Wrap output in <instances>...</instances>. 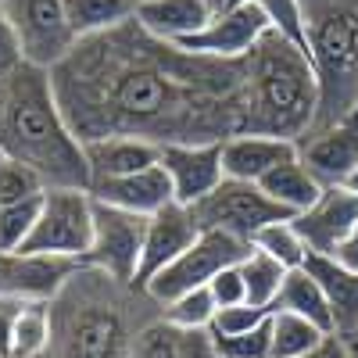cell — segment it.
I'll return each instance as SVG.
<instances>
[{
    "mask_svg": "<svg viewBox=\"0 0 358 358\" xmlns=\"http://www.w3.org/2000/svg\"><path fill=\"white\" fill-rule=\"evenodd\" d=\"M86 165H90V183L97 179H118V176H133L151 165H162V147L140 136H104V140H90L83 143Z\"/></svg>",
    "mask_w": 358,
    "mask_h": 358,
    "instance_id": "obj_19",
    "label": "cell"
},
{
    "mask_svg": "<svg viewBox=\"0 0 358 358\" xmlns=\"http://www.w3.org/2000/svg\"><path fill=\"white\" fill-rule=\"evenodd\" d=\"M215 337V334H212ZM222 358H273V341H268V319L251 334L241 337H215Z\"/></svg>",
    "mask_w": 358,
    "mask_h": 358,
    "instance_id": "obj_35",
    "label": "cell"
},
{
    "mask_svg": "<svg viewBox=\"0 0 358 358\" xmlns=\"http://www.w3.org/2000/svg\"><path fill=\"white\" fill-rule=\"evenodd\" d=\"M215 312H219V305H215V297H212L208 287L204 290H190V294L176 297V301H169L162 308V315L172 326H179V330H212Z\"/></svg>",
    "mask_w": 358,
    "mask_h": 358,
    "instance_id": "obj_29",
    "label": "cell"
},
{
    "mask_svg": "<svg viewBox=\"0 0 358 358\" xmlns=\"http://www.w3.org/2000/svg\"><path fill=\"white\" fill-rule=\"evenodd\" d=\"M90 241H94V197H90V190L54 187L43 194L40 219L18 255H50L83 265Z\"/></svg>",
    "mask_w": 358,
    "mask_h": 358,
    "instance_id": "obj_6",
    "label": "cell"
},
{
    "mask_svg": "<svg viewBox=\"0 0 358 358\" xmlns=\"http://www.w3.org/2000/svg\"><path fill=\"white\" fill-rule=\"evenodd\" d=\"M315 115L319 83L312 57L280 33H265L244 57L241 133L301 143L315 126Z\"/></svg>",
    "mask_w": 358,
    "mask_h": 358,
    "instance_id": "obj_4",
    "label": "cell"
},
{
    "mask_svg": "<svg viewBox=\"0 0 358 358\" xmlns=\"http://www.w3.org/2000/svg\"><path fill=\"white\" fill-rule=\"evenodd\" d=\"M190 215L201 233H226L244 244H255L265 226L294 219L258 183H244V179H222L204 201L190 208Z\"/></svg>",
    "mask_w": 358,
    "mask_h": 358,
    "instance_id": "obj_7",
    "label": "cell"
},
{
    "mask_svg": "<svg viewBox=\"0 0 358 358\" xmlns=\"http://www.w3.org/2000/svg\"><path fill=\"white\" fill-rule=\"evenodd\" d=\"M273 315L268 308H255V305H233V308H219L215 312V322H212V334L215 337H241V334H251L258 326Z\"/></svg>",
    "mask_w": 358,
    "mask_h": 358,
    "instance_id": "obj_34",
    "label": "cell"
},
{
    "mask_svg": "<svg viewBox=\"0 0 358 358\" xmlns=\"http://www.w3.org/2000/svg\"><path fill=\"white\" fill-rule=\"evenodd\" d=\"M0 155L36 169L47 190L69 187L90 190L86 151L69 129L62 108H57L50 72L36 65H18L4 79V101H0Z\"/></svg>",
    "mask_w": 358,
    "mask_h": 358,
    "instance_id": "obj_3",
    "label": "cell"
},
{
    "mask_svg": "<svg viewBox=\"0 0 358 358\" xmlns=\"http://www.w3.org/2000/svg\"><path fill=\"white\" fill-rule=\"evenodd\" d=\"M251 248H258V251H265L268 258H276L283 268H305L308 265V248H305V241H301V233L294 229V219H283V222H273V226H265L258 236H255V244Z\"/></svg>",
    "mask_w": 358,
    "mask_h": 358,
    "instance_id": "obj_28",
    "label": "cell"
},
{
    "mask_svg": "<svg viewBox=\"0 0 358 358\" xmlns=\"http://www.w3.org/2000/svg\"><path fill=\"white\" fill-rule=\"evenodd\" d=\"M212 18H215L212 0H140L136 8V22L147 33L176 47L197 36Z\"/></svg>",
    "mask_w": 358,
    "mask_h": 358,
    "instance_id": "obj_20",
    "label": "cell"
},
{
    "mask_svg": "<svg viewBox=\"0 0 358 358\" xmlns=\"http://www.w3.org/2000/svg\"><path fill=\"white\" fill-rule=\"evenodd\" d=\"M40 204L36 201H22V204H0V255H18L33 233L36 219H40Z\"/></svg>",
    "mask_w": 358,
    "mask_h": 358,
    "instance_id": "obj_30",
    "label": "cell"
},
{
    "mask_svg": "<svg viewBox=\"0 0 358 358\" xmlns=\"http://www.w3.org/2000/svg\"><path fill=\"white\" fill-rule=\"evenodd\" d=\"M348 126H355V129H358V104H355V111H351V118H348Z\"/></svg>",
    "mask_w": 358,
    "mask_h": 358,
    "instance_id": "obj_45",
    "label": "cell"
},
{
    "mask_svg": "<svg viewBox=\"0 0 358 358\" xmlns=\"http://www.w3.org/2000/svg\"><path fill=\"white\" fill-rule=\"evenodd\" d=\"M25 301L18 297H0V358H11V341H15V322Z\"/></svg>",
    "mask_w": 358,
    "mask_h": 358,
    "instance_id": "obj_39",
    "label": "cell"
},
{
    "mask_svg": "<svg viewBox=\"0 0 358 358\" xmlns=\"http://www.w3.org/2000/svg\"><path fill=\"white\" fill-rule=\"evenodd\" d=\"M344 344H348L351 358H358V330H355V334H348V337H344Z\"/></svg>",
    "mask_w": 358,
    "mask_h": 358,
    "instance_id": "obj_43",
    "label": "cell"
},
{
    "mask_svg": "<svg viewBox=\"0 0 358 358\" xmlns=\"http://www.w3.org/2000/svg\"><path fill=\"white\" fill-rule=\"evenodd\" d=\"M197 222L190 215V208L183 204H169L158 215L147 219V236H143V258H140V273H136V287H147L165 265H172L183 251H190L197 244Z\"/></svg>",
    "mask_w": 358,
    "mask_h": 358,
    "instance_id": "obj_15",
    "label": "cell"
},
{
    "mask_svg": "<svg viewBox=\"0 0 358 358\" xmlns=\"http://www.w3.org/2000/svg\"><path fill=\"white\" fill-rule=\"evenodd\" d=\"M268 197H273L287 215H301V212H308V208L322 197V183L305 169V162L301 158H290V162H283L280 169H273L262 183H258Z\"/></svg>",
    "mask_w": 358,
    "mask_h": 358,
    "instance_id": "obj_22",
    "label": "cell"
},
{
    "mask_svg": "<svg viewBox=\"0 0 358 358\" xmlns=\"http://www.w3.org/2000/svg\"><path fill=\"white\" fill-rule=\"evenodd\" d=\"M358 226V194L351 187H326L308 212L294 215V229L312 258H334L344 236Z\"/></svg>",
    "mask_w": 358,
    "mask_h": 358,
    "instance_id": "obj_12",
    "label": "cell"
},
{
    "mask_svg": "<svg viewBox=\"0 0 358 358\" xmlns=\"http://www.w3.org/2000/svg\"><path fill=\"white\" fill-rule=\"evenodd\" d=\"M322 337H330L319 330L315 322L294 315V312H273L268 315V341H273V358H305L312 348L322 344Z\"/></svg>",
    "mask_w": 358,
    "mask_h": 358,
    "instance_id": "obj_27",
    "label": "cell"
},
{
    "mask_svg": "<svg viewBox=\"0 0 358 358\" xmlns=\"http://www.w3.org/2000/svg\"><path fill=\"white\" fill-rule=\"evenodd\" d=\"M0 101H4V79H0Z\"/></svg>",
    "mask_w": 358,
    "mask_h": 358,
    "instance_id": "obj_46",
    "label": "cell"
},
{
    "mask_svg": "<svg viewBox=\"0 0 358 358\" xmlns=\"http://www.w3.org/2000/svg\"><path fill=\"white\" fill-rule=\"evenodd\" d=\"M334 262H341V265H348V268H358V226L344 236V244L337 248Z\"/></svg>",
    "mask_w": 358,
    "mask_h": 358,
    "instance_id": "obj_41",
    "label": "cell"
},
{
    "mask_svg": "<svg viewBox=\"0 0 358 358\" xmlns=\"http://www.w3.org/2000/svg\"><path fill=\"white\" fill-rule=\"evenodd\" d=\"M297 158L319 179L322 187H348V179L358 165V129L341 122L334 129L312 133L297 143Z\"/></svg>",
    "mask_w": 358,
    "mask_h": 358,
    "instance_id": "obj_17",
    "label": "cell"
},
{
    "mask_svg": "<svg viewBox=\"0 0 358 358\" xmlns=\"http://www.w3.org/2000/svg\"><path fill=\"white\" fill-rule=\"evenodd\" d=\"M290 158H297V143H290V140L255 136V133H236V136L222 140V169H226V179L262 183L268 172L280 169Z\"/></svg>",
    "mask_w": 358,
    "mask_h": 358,
    "instance_id": "obj_18",
    "label": "cell"
},
{
    "mask_svg": "<svg viewBox=\"0 0 358 358\" xmlns=\"http://www.w3.org/2000/svg\"><path fill=\"white\" fill-rule=\"evenodd\" d=\"M301 11L319 83L312 133H322L348 122L358 104V0H301Z\"/></svg>",
    "mask_w": 358,
    "mask_h": 358,
    "instance_id": "obj_5",
    "label": "cell"
},
{
    "mask_svg": "<svg viewBox=\"0 0 358 358\" xmlns=\"http://www.w3.org/2000/svg\"><path fill=\"white\" fill-rule=\"evenodd\" d=\"M348 187L358 194V165H355V172H351V179H348Z\"/></svg>",
    "mask_w": 358,
    "mask_h": 358,
    "instance_id": "obj_44",
    "label": "cell"
},
{
    "mask_svg": "<svg viewBox=\"0 0 358 358\" xmlns=\"http://www.w3.org/2000/svg\"><path fill=\"white\" fill-rule=\"evenodd\" d=\"M162 169L169 172L176 204L194 208L226 179L222 143H169L162 147Z\"/></svg>",
    "mask_w": 358,
    "mask_h": 358,
    "instance_id": "obj_13",
    "label": "cell"
},
{
    "mask_svg": "<svg viewBox=\"0 0 358 358\" xmlns=\"http://www.w3.org/2000/svg\"><path fill=\"white\" fill-rule=\"evenodd\" d=\"M308 273L319 280L334 312V334L348 337L358 330V268H348L334 258H308Z\"/></svg>",
    "mask_w": 358,
    "mask_h": 358,
    "instance_id": "obj_21",
    "label": "cell"
},
{
    "mask_svg": "<svg viewBox=\"0 0 358 358\" xmlns=\"http://www.w3.org/2000/svg\"><path fill=\"white\" fill-rule=\"evenodd\" d=\"M236 268H241L244 287H248V305L273 312V308H276V297H280V290H283V280H287L290 268H283L276 258H268V255L258 251V248H251V251L244 255V262L236 265Z\"/></svg>",
    "mask_w": 358,
    "mask_h": 358,
    "instance_id": "obj_25",
    "label": "cell"
},
{
    "mask_svg": "<svg viewBox=\"0 0 358 358\" xmlns=\"http://www.w3.org/2000/svg\"><path fill=\"white\" fill-rule=\"evenodd\" d=\"M179 358H222V351H219L212 330H183Z\"/></svg>",
    "mask_w": 358,
    "mask_h": 358,
    "instance_id": "obj_38",
    "label": "cell"
},
{
    "mask_svg": "<svg viewBox=\"0 0 358 358\" xmlns=\"http://www.w3.org/2000/svg\"><path fill=\"white\" fill-rule=\"evenodd\" d=\"M208 290H212L219 308H233V305H244L248 301V287H244V276H241V268H236V265L222 268V273L208 283Z\"/></svg>",
    "mask_w": 358,
    "mask_h": 358,
    "instance_id": "obj_36",
    "label": "cell"
},
{
    "mask_svg": "<svg viewBox=\"0 0 358 358\" xmlns=\"http://www.w3.org/2000/svg\"><path fill=\"white\" fill-rule=\"evenodd\" d=\"M79 262L50 255H0V297L18 301H54L76 276Z\"/></svg>",
    "mask_w": 358,
    "mask_h": 358,
    "instance_id": "obj_14",
    "label": "cell"
},
{
    "mask_svg": "<svg viewBox=\"0 0 358 358\" xmlns=\"http://www.w3.org/2000/svg\"><path fill=\"white\" fill-rule=\"evenodd\" d=\"M50 86L79 143L140 136L169 143H222L241 133L244 62H215L151 36L129 18L83 36Z\"/></svg>",
    "mask_w": 358,
    "mask_h": 358,
    "instance_id": "obj_1",
    "label": "cell"
},
{
    "mask_svg": "<svg viewBox=\"0 0 358 358\" xmlns=\"http://www.w3.org/2000/svg\"><path fill=\"white\" fill-rule=\"evenodd\" d=\"M241 4H251V0H212L215 15H219V11H233V8H241Z\"/></svg>",
    "mask_w": 358,
    "mask_h": 358,
    "instance_id": "obj_42",
    "label": "cell"
},
{
    "mask_svg": "<svg viewBox=\"0 0 358 358\" xmlns=\"http://www.w3.org/2000/svg\"><path fill=\"white\" fill-rule=\"evenodd\" d=\"M265 33H268V22L262 8L251 0V4H241L233 11H219L197 36L183 40L179 47L201 57H215V62H244Z\"/></svg>",
    "mask_w": 358,
    "mask_h": 358,
    "instance_id": "obj_11",
    "label": "cell"
},
{
    "mask_svg": "<svg viewBox=\"0 0 358 358\" xmlns=\"http://www.w3.org/2000/svg\"><path fill=\"white\" fill-rule=\"evenodd\" d=\"M50 315L54 341L47 358H126L133 337L162 315V305L143 287L79 265L50 301Z\"/></svg>",
    "mask_w": 358,
    "mask_h": 358,
    "instance_id": "obj_2",
    "label": "cell"
},
{
    "mask_svg": "<svg viewBox=\"0 0 358 358\" xmlns=\"http://www.w3.org/2000/svg\"><path fill=\"white\" fill-rule=\"evenodd\" d=\"M248 251H251V244L236 241V236H226V233H201L197 244H194L190 251H183L172 265H165L143 290L165 308L169 301H176V297H183V294H190V290H204L208 283L222 273V268L241 265Z\"/></svg>",
    "mask_w": 358,
    "mask_h": 358,
    "instance_id": "obj_9",
    "label": "cell"
},
{
    "mask_svg": "<svg viewBox=\"0 0 358 358\" xmlns=\"http://www.w3.org/2000/svg\"><path fill=\"white\" fill-rule=\"evenodd\" d=\"M262 8L265 22H268V33H280L283 40L297 43L308 54V33H305V11H301V0H255Z\"/></svg>",
    "mask_w": 358,
    "mask_h": 358,
    "instance_id": "obj_32",
    "label": "cell"
},
{
    "mask_svg": "<svg viewBox=\"0 0 358 358\" xmlns=\"http://www.w3.org/2000/svg\"><path fill=\"white\" fill-rule=\"evenodd\" d=\"M305 358H351V351H348L344 337L330 334V337H322V344H319V348H312Z\"/></svg>",
    "mask_w": 358,
    "mask_h": 358,
    "instance_id": "obj_40",
    "label": "cell"
},
{
    "mask_svg": "<svg viewBox=\"0 0 358 358\" xmlns=\"http://www.w3.org/2000/svg\"><path fill=\"white\" fill-rule=\"evenodd\" d=\"M179 341H183V330L158 315L133 337L126 358H179Z\"/></svg>",
    "mask_w": 358,
    "mask_h": 358,
    "instance_id": "obj_31",
    "label": "cell"
},
{
    "mask_svg": "<svg viewBox=\"0 0 358 358\" xmlns=\"http://www.w3.org/2000/svg\"><path fill=\"white\" fill-rule=\"evenodd\" d=\"M18 36L22 62L36 69H57L79 43L69 22L65 0H0Z\"/></svg>",
    "mask_w": 358,
    "mask_h": 358,
    "instance_id": "obj_8",
    "label": "cell"
},
{
    "mask_svg": "<svg viewBox=\"0 0 358 358\" xmlns=\"http://www.w3.org/2000/svg\"><path fill=\"white\" fill-rule=\"evenodd\" d=\"M47 194V183L36 169H29L22 162L4 158L0 162V204H22V201H36Z\"/></svg>",
    "mask_w": 358,
    "mask_h": 358,
    "instance_id": "obj_33",
    "label": "cell"
},
{
    "mask_svg": "<svg viewBox=\"0 0 358 358\" xmlns=\"http://www.w3.org/2000/svg\"><path fill=\"white\" fill-rule=\"evenodd\" d=\"M273 312H294L308 322H315L319 330L334 334V312H330V301L319 287V280L308 273V268H294L283 280V290L276 297V308Z\"/></svg>",
    "mask_w": 358,
    "mask_h": 358,
    "instance_id": "obj_23",
    "label": "cell"
},
{
    "mask_svg": "<svg viewBox=\"0 0 358 358\" xmlns=\"http://www.w3.org/2000/svg\"><path fill=\"white\" fill-rule=\"evenodd\" d=\"M90 197L97 204L122 208V212H133L143 219H151L162 208L176 204L169 172L162 165H151V169L133 172V176H118V179H97V183H90Z\"/></svg>",
    "mask_w": 358,
    "mask_h": 358,
    "instance_id": "obj_16",
    "label": "cell"
},
{
    "mask_svg": "<svg viewBox=\"0 0 358 358\" xmlns=\"http://www.w3.org/2000/svg\"><path fill=\"white\" fill-rule=\"evenodd\" d=\"M143 236H147V219L122 212L111 204L94 201V241L83 258L86 268L118 280V283H133L140 273V258H143Z\"/></svg>",
    "mask_w": 358,
    "mask_h": 358,
    "instance_id": "obj_10",
    "label": "cell"
},
{
    "mask_svg": "<svg viewBox=\"0 0 358 358\" xmlns=\"http://www.w3.org/2000/svg\"><path fill=\"white\" fill-rule=\"evenodd\" d=\"M136 8H140V0H65L69 22L79 40L108 33V29L136 18Z\"/></svg>",
    "mask_w": 358,
    "mask_h": 358,
    "instance_id": "obj_24",
    "label": "cell"
},
{
    "mask_svg": "<svg viewBox=\"0 0 358 358\" xmlns=\"http://www.w3.org/2000/svg\"><path fill=\"white\" fill-rule=\"evenodd\" d=\"M18 65H25L22 62V47H18V36H15V29L8 22L4 4H0V79H8Z\"/></svg>",
    "mask_w": 358,
    "mask_h": 358,
    "instance_id": "obj_37",
    "label": "cell"
},
{
    "mask_svg": "<svg viewBox=\"0 0 358 358\" xmlns=\"http://www.w3.org/2000/svg\"><path fill=\"white\" fill-rule=\"evenodd\" d=\"M0 162H4V155H0Z\"/></svg>",
    "mask_w": 358,
    "mask_h": 358,
    "instance_id": "obj_47",
    "label": "cell"
},
{
    "mask_svg": "<svg viewBox=\"0 0 358 358\" xmlns=\"http://www.w3.org/2000/svg\"><path fill=\"white\" fill-rule=\"evenodd\" d=\"M54 341V315L50 301H25L15 322L11 358H47Z\"/></svg>",
    "mask_w": 358,
    "mask_h": 358,
    "instance_id": "obj_26",
    "label": "cell"
}]
</instances>
